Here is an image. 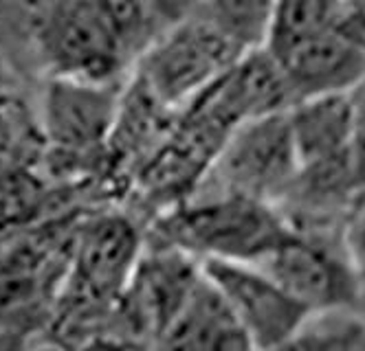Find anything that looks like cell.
I'll list each match as a JSON object with an SVG mask.
<instances>
[{"label": "cell", "mask_w": 365, "mask_h": 351, "mask_svg": "<svg viewBox=\"0 0 365 351\" xmlns=\"http://www.w3.org/2000/svg\"><path fill=\"white\" fill-rule=\"evenodd\" d=\"M154 233L159 244L174 246L198 261L257 263L293 233V226L277 204L196 189L190 198L159 215Z\"/></svg>", "instance_id": "1"}, {"label": "cell", "mask_w": 365, "mask_h": 351, "mask_svg": "<svg viewBox=\"0 0 365 351\" xmlns=\"http://www.w3.org/2000/svg\"><path fill=\"white\" fill-rule=\"evenodd\" d=\"M242 53L200 14H192L156 36L135 60V77L172 110H182L236 64Z\"/></svg>", "instance_id": "2"}, {"label": "cell", "mask_w": 365, "mask_h": 351, "mask_svg": "<svg viewBox=\"0 0 365 351\" xmlns=\"http://www.w3.org/2000/svg\"><path fill=\"white\" fill-rule=\"evenodd\" d=\"M299 172L289 110L238 125L198 189L240 194L279 204Z\"/></svg>", "instance_id": "3"}, {"label": "cell", "mask_w": 365, "mask_h": 351, "mask_svg": "<svg viewBox=\"0 0 365 351\" xmlns=\"http://www.w3.org/2000/svg\"><path fill=\"white\" fill-rule=\"evenodd\" d=\"M130 60L108 0H60L42 46L44 79L121 82Z\"/></svg>", "instance_id": "4"}, {"label": "cell", "mask_w": 365, "mask_h": 351, "mask_svg": "<svg viewBox=\"0 0 365 351\" xmlns=\"http://www.w3.org/2000/svg\"><path fill=\"white\" fill-rule=\"evenodd\" d=\"M344 229H293L257 263L312 314L359 308V285Z\"/></svg>", "instance_id": "5"}, {"label": "cell", "mask_w": 365, "mask_h": 351, "mask_svg": "<svg viewBox=\"0 0 365 351\" xmlns=\"http://www.w3.org/2000/svg\"><path fill=\"white\" fill-rule=\"evenodd\" d=\"M200 263L257 351L297 338L312 318V312L259 263L220 259Z\"/></svg>", "instance_id": "6"}, {"label": "cell", "mask_w": 365, "mask_h": 351, "mask_svg": "<svg viewBox=\"0 0 365 351\" xmlns=\"http://www.w3.org/2000/svg\"><path fill=\"white\" fill-rule=\"evenodd\" d=\"M123 88L121 82L46 77L42 93L44 134L68 154L95 152L113 137Z\"/></svg>", "instance_id": "7"}, {"label": "cell", "mask_w": 365, "mask_h": 351, "mask_svg": "<svg viewBox=\"0 0 365 351\" xmlns=\"http://www.w3.org/2000/svg\"><path fill=\"white\" fill-rule=\"evenodd\" d=\"M275 58L286 73L295 101L352 93L365 79V44L344 24L312 36Z\"/></svg>", "instance_id": "8"}, {"label": "cell", "mask_w": 365, "mask_h": 351, "mask_svg": "<svg viewBox=\"0 0 365 351\" xmlns=\"http://www.w3.org/2000/svg\"><path fill=\"white\" fill-rule=\"evenodd\" d=\"M202 266V263H200ZM159 351H257L220 292L200 275L185 305L159 334Z\"/></svg>", "instance_id": "9"}, {"label": "cell", "mask_w": 365, "mask_h": 351, "mask_svg": "<svg viewBox=\"0 0 365 351\" xmlns=\"http://www.w3.org/2000/svg\"><path fill=\"white\" fill-rule=\"evenodd\" d=\"M289 121L299 156V167L352 160L350 93L299 99L291 105Z\"/></svg>", "instance_id": "10"}, {"label": "cell", "mask_w": 365, "mask_h": 351, "mask_svg": "<svg viewBox=\"0 0 365 351\" xmlns=\"http://www.w3.org/2000/svg\"><path fill=\"white\" fill-rule=\"evenodd\" d=\"M60 0H0V56L18 82H44L42 46Z\"/></svg>", "instance_id": "11"}, {"label": "cell", "mask_w": 365, "mask_h": 351, "mask_svg": "<svg viewBox=\"0 0 365 351\" xmlns=\"http://www.w3.org/2000/svg\"><path fill=\"white\" fill-rule=\"evenodd\" d=\"M344 0H277L267 48L282 56L295 44L344 24Z\"/></svg>", "instance_id": "12"}, {"label": "cell", "mask_w": 365, "mask_h": 351, "mask_svg": "<svg viewBox=\"0 0 365 351\" xmlns=\"http://www.w3.org/2000/svg\"><path fill=\"white\" fill-rule=\"evenodd\" d=\"M277 0H200L198 9L212 24L242 48L264 46L271 33Z\"/></svg>", "instance_id": "13"}, {"label": "cell", "mask_w": 365, "mask_h": 351, "mask_svg": "<svg viewBox=\"0 0 365 351\" xmlns=\"http://www.w3.org/2000/svg\"><path fill=\"white\" fill-rule=\"evenodd\" d=\"M137 263V233L123 220L97 224L86 241V266L97 279H115Z\"/></svg>", "instance_id": "14"}, {"label": "cell", "mask_w": 365, "mask_h": 351, "mask_svg": "<svg viewBox=\"0 0 365 351\" xmlns=\"http://www.w3.org/2000/svg\"><path fill=\"white\" fill-rule=\"evenodd\" d=\"M299 340L306 351H365V312L350 308L312 314Z\"/></svg>", "instance_id": "15"}, {"label": "cell", "mask_w": 365, "mask_h": 351, "mask_svg": "<svg viewBox=\"0 0 365 351\" xmlns=\"http://www.w3.org/2000/svg\"><path fill=\"white\" fill-rule=\"evenodd\" d=\"M352 99V143L350 158L359 194V206L365 204V79L350 93Z\"/></svg>", "instance_id": "16"}, {"label": "cell", "mask_w": 365, "mask_h": 351, "mask_svg": "<svg viewBox=\"0 0 365 351\" xmlns=\"http://www.w3.org/2000/svg\"><path fill=\"white\" fill-rule=\"evenodd\" d=\"M344 239L359 285V310L365 312V204L359 206L348 218Z\"/></svg>", "instance_id": "17"}, {"label": "cell", "mask_w": 365, "mask_h": 351, "mask_svg": "<svg viewBox=\"0 0 365 351\" xmlns=\"http://www.w3.org/2000/svg\"><path fill=\"white\" fill-rule=\"evenodd\" d=\"M152 9L156 14V18L161 20L163 29L170 26L172 22H178L182 18L192 16L198 9L200 0H150Z\"/></svg>", "instance_id": "18"}, {"label": "cell", "mask_w": 365, "mask_h": 351, "mask_svg": "<svg viewBox=\"0 0 365 351\" xmlns=\"http://www.w3.org/2000/svg\"><path fill=\"white\" fill-rule=\"evenodd\" d=\"M0 351H31L27 345V338L18 332H0Z\"/></svg>", "instance_id": "19"}, {"label": "cell", "mask_w": 365, "mask_h": 351, "mask_svg": "<svg viewBox=\"0 0 365 351\" xmlns=\"http://www.w3.org/2000/svg\"><path fill=\"white\" fill-rule=\"evenodd\" d=\"M14 82H18V77H16V73L11 70V66L5 62V58L0 56V99H3L7 93H9V88H11V84Z\"/></svg>", "instance_id": "20"}, {"label": "cell", "mask_w": 365, "mask_h": 351, "mask_svg": "<svg viewBox=\"0 0 365 351\" xmlns=\"http://www.w3.org/2000/svg\"><path fill=\"white\" fill-rule=\"evenodd\" d=\"M80 351H125V349L113 338H93Z\"/></svg>", "instance_id": "21"}, {"label": "cell", "mask_w": 365, "mask_h": 351, "mask_svg": "<svg viewBox=\"0 0 365 351\" xmlns=\"http://www.w3.org/2000/svg\"><path fill=\"white\" fill-rule=\"evenodd\" d=\"M262 351H306V349H304V345H302V340H299V336H297V338H293V340H289V342H282V345H277V347L262 349Z\"/></svg>", "instance_id": "22"}, {"label": "cell", "mask_w": 365, "mask_h": 351, "mask_svg": "<svg viewBox=\"0 0 365 351\" xmlns=\"http://www.w3.org/2000/svg\"><path fill=\"white\" fill-rule=\"evenodd\" d=\"M31 351H64L62 347H56V345H42V347H36Z\"/></svg>", "instance_id": "23"}]
</instances>
